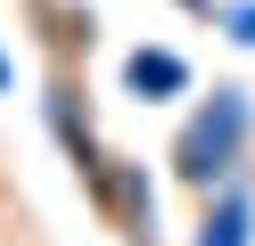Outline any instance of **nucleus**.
<instances>
[{
  "label": "nucleus",
  "mask_w": 255,
  "mask_h": 246,
  "mask_svg": "<svg viewBox=\"0 0 255 246\" xmlns=\"http://www.w3.org/2000/svg\"><path fill=\"white\" fill-rule=\"evenodd\" d=\"M132 82H140V90H181V58H165V49H140V58H132Z\"/></svg>",
  "instance_id": "obj_1"
},
{
  "label": "nucleus",
  "mask_w": 255,
  "mask_h": 246,
  "mask_svg": "<svg viewBox=\"0 0 255 246\" xmlns=\"http://www.w3.org/2000/svg\"><path fill=\"white\" fill-rule=\"evenodd\" d=\"M239 238H247V213H239V205H222V222L206 230V246H239Z\"/></svg>",
  "instance_id": "obj_2"
}]
</instances>
